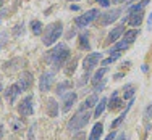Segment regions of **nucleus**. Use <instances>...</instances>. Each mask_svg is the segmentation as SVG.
Wrapping results in <instances>:
<instances>
[{"label":"nucleus","instance_id":"nucleus-32","mask_svg":"<svg viewBox=\"0 0 152 140\" xmlns=\"http://www.w3.org/2000/svg\"><path fill=\"white\" fill-rule=\"evenodd\" d=\"M115 139H117V134H115V131H112L110 134H108L107 137H105V140H115Z\"/></svg>","mask_w":152,"mask_h":140},{"label":"nucleus","instance_id":"nucleus-27","mask_svg":"<svg viewBox=\"0 0 152 140\" xmlns=\"http://www.w3.org/2000/svg\"><path fill=\"white\" fill-rule=\"evenodd\" d=\"M151 114H152V105H149V106L146 108V111H144V123H146L147 131H151V126H149V118H151Z\"/></svg>","mask_w":152,"mask_h":140},{"label":"nucleus","instance_id":"nucleus-26","mask_svg":"<svg viewBox=\"0 0 152 140\" xmlns=\"http://www.w3.org/2000/svg\"><path fill=\"white\" fill-rule=\"evenodd\" d=\"M79 47H81V48H86V50H91V44H89L88 34H81V35H79Z\"/></svg>","mask_w":152,"mask_h":140},{"label":"nucleus","instance_id":"nucleus-37","mask_svg":"<svg viewBox=\"0 0 152 140\" xmlns=\"http://www.w3.org/2000/svg\"><path fill=\"white\" fill-rule=\"evenodd\" d=\"M3 134H5V132H3V126H2V123H0V139L3 137Z\"/></svg>","mask_w":152,"mask_h":140},{"label":"nucleus","instance_id":"nucleus-39","mask_svg":"<svg viewBox=\"0 0 152 140\" xmlns=\"http://www.w3.org/2000/svg\"><path fill=\"white\" fill-rule=\"evenodd\" d=\"M2 3H3V0H0V6H2Z\"/></svg>","mask_w":152,"mask_h":140},{"label":"nucleus","instance_id":"nucleus-11","mask_svg":"<svg viewBox=\"0 0 152 140\" xmlns=\"http://www.w3.org/2000/svg\"><path fill=\"white\" fill-rule=\"evenodd\" d=\"M18 87L21 89V90H28V89L31 87V84H32V76H31V73H28V71H24L23 74H21V77L18 79Z\"/></svg>","mask_w":152,"mask_h":140},{"label":"nucleus","instance_id":"nucleus-16","mask_svg":"<svg viewBox=\"0 0 152 140\" xmlns=\"http://www.w3.org/2000/svg\"><path fill=\"white\" fill-rule=\"evenodd\" d=\"M123 32H125V24H120V26L113 27V29L110 31V34H108V42H117L118 39L121 37Z\"/></svg>","mask_w":152,"mask_h":140},{"label":"nucleus","instance_id":"nucleus-31","mask_svg":"<svg viewBox=\"0 0 152 140\" xmlns=\"http://www.w3.org/2000/svg\"><path fill=\"white\" fill-rule=\"evenodd\" d=\"M71 140H86V135L83 134V132H79V134H78V135H75V137L71 139Z\"/></svg>","mask_w":152,"mask_h":140},{"label":"nucleus","instance_id":"nucleus-33","mask_svg":"<svg viewBox=\"0 0 152 140\" xmlns=\"http://www.w3.org/2000/svg\"><path fill=\"white\" fill-rule=\"evenodd\" d=\"M97 2H99L102 6H108V5H110V0H97Z\"/></svg>","mask_w":152,"mask_h":140},{"label":"nucleus","instance_id":"nucleus-14","mask_svg":"<svg viewBox=\"0 0 152 140\" xmlns=\"http://www.w3.org/2000/svg\"><path fill=\"white\" fill-rule=\"evenodd\" d=\"M47 114L50 118H57L58 116V103L55 102V98H49L47 100Z\"/></svg>","mask_w":152,"mask_h":140},{"label":"nucleus","instance_id":"nucleus-25","mask_svg":"<svg viewBox=\"0 0 152 140\" xmlns=\"http://www.w3.org/2000/svg\"><path fill=\"white\" fill-rule=\"evenodd\" d=\"M31 31L34 35H41L42 34V23L41 21H37V19L31 21Z\"/></svg>","mask_w":152,"mask_h":140},{"label":"nucleus","instance_id":"nucleus-4","mask_svg":"<svg viewBox=\"0 0 152 140\" xmlns=\"http://www.w3.org/2000/svg\"><path fill=\"white\" fill-rule=\"evenodd\" d=\"M97 16H99V10L92 8V10H89V12L83 13L81 16L76 18V19H75V24H76V27H86V26H89L92 21H96Z\"/></svg>","mask_w":152,"mask_h":140},{"label":"nucleus","instance_id":"nucleus-21","mask_svg":"<svg viewBox=\"0 0 152 140\" xmlns=\"http://www.w3.org/2000/svg\"><path fill=\"white\" fill-rule=\"evenodd\" d=\"M107 102H108V98H102L99 103H97V106H96V111H94V118H99L100 114L104 113V110H105V106L108 105Z\"/></svg>","mask_w":152,"mask_h":140},{"label":"nucleus","instance_id":"nucleus-12","mask_svg":"<svg viewBox=\"0 0 152 140\" xmlns=\"http://www.w3.org/2000/svg\"><path fill=\"white\" fill-rule=\"evenodd\" d=\"M76 100H78V95L75 92H68L66 95H63V111L65 113H68L71 110V106L76 103Z\"/></svg>","mask_w":152,"mask_h":140},{"label":"nucleus","instance_id":"nucleus-13","mask_svg":"<svg viewBox=\"0 0 152 140\" xmlns=\"http://www.w3.org/2000/svg\"><path fill=\"white\" fill-rule=\"evenodd\" d=\"M108 108H110L112 111H115V110H120L121 106H123V100L118 97V92H113L112 93V97H110V100H108Z\"/></svg>","mask_w":152,"mask_h":140},{"label":"nucleus","instance_id":"nucleus-3","mask_svg":"<svg viewBox=\"0 0 152 140\" xmlns=\"http://www.w3.org/2000/svg\"><path fill=\"white\" fill-rule=\"evenodd\" d=\"M89 119H91V113H89V111H79L76 116H73L68 121L66 129L70 132H78V131H81L83 127H86V124L89 123Z\"/></svg>","mask_w":152,"mask_h":140},{"label":"nucleus","instance_id":"nucleus-36","mask_svg":"<svg viewBox=\"0 0 152 140\" xmlns=\"http://www.w3.org/2000/svg\"><path fill=\"white\" fill-rule=\"evenodd\" d=\"M125 139H126V135H125V134H120V135H118V137L115 139V140H125Z\"/></svg>","mask_w":152,"mask_h":140},{"label":"nucleus","instance_id":"nucleus-2","mask_svg":"<svg viewBox=\"0 0 152 140\" xmlns=\"http://www.w3.org/2000/svg\"><path fill=\"white\" fill-rule=\"evenodd\" d=\"M61 32H63V24L61 23H52L47 26V29L44 32V39H42V42H44V45H53L57 40L60 39Z\"/></svg>","mask_w":152,"mask_h":140},{"label":"nucleus","instance_id":"nucleus-15","mask_svg":"<svg viewBox=\"0 0 152 140\" xmlns=\"http://www.w3.org/2000/svg\"><path fill=\"white\" fill-rule=\"evenodd\" d=\"M133 103H134V100L131 98V100H129V103H128V105H126V108H125V111H123V113L120 114V116H118L117 119H115L113 123H112V129H117L118 126H121V123H123V121H125V118H126V114H128V111H129V108H131V106H133Z\"/></svg>","mask_w":152,"mask_h":140},{"label":"nucleus","instance_id":"nucleus-30","mask_svg":"<svg viewBox=\"0 0 152 140\" xmlns=\"http://www.w3.org/2000/svg\"><path fill=\"white\" fill-rule=\"evenodd\" d=\"M23 31H24V27H23V23H20V24H16V27H15V31H13V34L16 35H20V34H23Z\"/></svg>","mask_w":152,"mask_h":140},{"label":"nucleus","instance_id":"nucleus-1","mask_svg":"<svg viewBox=\"0 0 152 140\" xmlns=\"http://www.w3.org/2000/svg\"><path fill=\"white\" fill-rule=\"evenodd\" d=\"M70 48L66 47V44H58L55 47V48H52L49 53H47V60H49V63L52 64V68L55 71H58L61 66H63L65 63H66V60L70 58Z\"/></svg>","mask_w":152,"mask_h":140},{"label":"nucleus","instance_id":"nucleus-34","mask_svg":"<svg viewBox=\"0 0 152 140\" xmlns=\"http://www.w3.org/2000/svg\"><path fill=\"white\" fill-rule=\"evenodd\" d=\"M147 29H152V13H151V15H149V19H147Z\"/></svg>","mask_w":152,"mask_h":140},{"label":"nucleus","instance_id":"nucleus-28","mask_svg":"<svg viewBox=\"0 0 152 140\" xmlns=\"http://www.w3.org/2000/svg\"><path fill=\"white\" fill-rule=\"evenodd\" d=\"M118 56H120V52H117V53H113V55H110V56H108V58H105V60H102V64H104V66H107V64L113 63L115 60L118 58Z\"/></svg>","mask_w":152,"mask_h":140},{"label":"nucleus","instance_id":"nucleus-10","mask_svg":"<svg viewBox=\"0 0 152 140\" xmlns=\"http://www.w3.org/2000/svg\"><path fill=\"white\" fill-rule=\"evenodd\" d=\"M53 82V74L52 73H44L41 76V81H39V89H41V92H47L50 89V85H52Z\"/></svg>","mask_w":152,"mask_h":140},{"label":"nucleus","instance_id":"nucleus-5","mask_svg":"<svg viewBox=\"0 0 152 140\" xmlns=\"http://www.w3.org/2000/svg\"><path fill=\"white\" fill-rule=\"evenodd\" d=\"M18 113L21 116H32V113H34V97L32 95L24 97L21 100V103L18 105Z\"/></svg>","mask_w":152,"mask_h":140},{"label":"nucleus","instance_id":"nucleus-8","mask_svg":"<svg viewBox=\"0 0 152 140\" xmlns=\"http://www.w3.org/2000/svg\"><path fill=\"white\" fill-rule=\"evenodd\" d=\"M142 18H144V12L141 10V12L131 13V15H126V16H125V21L129 24V26L136 27V26H139V24L142 23Z\"/></svg>","mask_w":152,"mask_h":140},{"label":"nucleus","instance_id":"nucleus-23","mask_svg":"<svg viewBox=\"0 0 152 140\" xmlns=\"http://www.w3.org/2000/svg\"><path fill=\"white\" fill-rule=\"evenodd\" d=\"M107 71H108V69H107L105 66L100 68L99 71H96V74H94V77H92V84H99V81H104V79H105L104 76L107 74Z\"/></svg>","mask_w":152,"mask_h":140},{"label":"nucleus","instance_id":"nucleus-22","mask_svg":"<svg viewBox=\"0 0 152 140\" xmlns=\"http://www.w3.org/2000/svg\"><path fill=\"white\" fill-rule=\"evenodd\" d=\"M66 89H71V82H70V81H63V82H60V84L57 85L55 93H57V95H61V97H63V95H65V92H66Z\"/></svg>","mask_w":152,"mask_h":140},{"label":"nucleus","instance_id":"nucleus-38","mask_svg":"<svg viewBox=\"0 0 152 140\" xmlns=\"http://www.w3.org/2000/svg\"><path fill=\"white\" fill-rule=\"evenodd\" d=\"M110 2H115V3H117V2H121V0H110Z\"/></svg>","mask_w":152,"mask_h":140},{"label":"nucleus","instance_id":"nucleus-17","mask_svg":"<svg viewBox=\"0 0 152 140\" xmlns=\"http://www.w3.org/2000/svg\"><path fill=\"white\" fill-rule=\"evenodd\" d=\"M97 100H99L97 93H92V95H91V97H88V98L84 100V103H83V105L79 106V111H88L89 108H92V106L97 103Z\"/></svg>","mask_w":152,"mask_h":140},{"label":"nucleus","instance_id":"nucleus-20","mask_svg":"<svg viewBox=\"0 0 152 140\" xmlns=\"http://www.w3.org/2000/svg\"><path fill=\"white\" fill-rule=\"evenodd\" d=\"M128 47H129V44L125 40V39H123V40L117 42V44H115L113 47H112V48H110V52H108V53L112 55V53H117V52H120V50H126Z\"/></svg>","mask_w":152,"mask_h":140},{"label":"nucleus","instance_id":"nucleus-35","mask_svg":"<svg viewBox=\"0 0 152 140\" xmlns=\"http://www.w3.org/2000/svg\"><path fill=\"white\" fill-rule=\"evenodd\" d=\"M70 8H71V10H75V12H79V6H78V5H73V3L70 5Z\"/></svg>","mask_w":152,"mask_h":140},{"label":"nucleus","instance_id":"nucleus-19","mask_svg":"<svg viewBox=\"0 0 152 140\" xmlns=\"http://www.w3.org/2000/svg\"><path fill=\"white\" fill-rule=\"evenodd\" d=\"M134 85H133V84H126L125 85V89H123V98H125V100H129V98H133V97H134Z\"/></svg>","mask_w":152,"mask_h":140},{"label":"nucleus","instance_id":"nucleus-6","mask_svg":"<svg viewBox=\"0 0 152 140\" xmlns=\"http://www.w3.org/2000/svg\"><path fill=\"white\" fill-rule=\"evenodd\" d=\"M100 60H102L100 52H94V53L86 55V58L83 60V68H84V71H89V73H91V69H94V68L99 64Z\"/></svg>","mask_w":152,"mask_h":140},{"label":"nucleus","instance_id":"nucleus-29","mask_svg":"<svg viewBox=\"0 0 152 140\" xmlns=\"http://www.w3.org/2000/svg\"><path fill=\"white\" fill-rule=\"evenodd\" d=\"M7 40H8V32H2V34H0V47L5 45Z\"/></svg>","mask_w":152,"mask_h":140},{"label":"nucleus","instance_id":"nucleus-24","mask_svg":"<svg viewBox=\"0 0 152 140\" xmlns=\"http://www.w3.org/2000/svg\"><path fill=\"white\" fill-rule=\"evenodd\" d=\"M137 35H139V31L137 29H129V31H126L125 32V40L128 42V44H131V42H134V39L137 37Z\"/></svg>","mask_w":152,"mask_h":140},{"label":"nucleus","instance_id":"nucleus-7","mask_svg":"<svg viewBox=\"0 0 152 140\" xmlns=\"http://www.w3.org/2000/svg\"><path fill=\"white\" fill-rule=\"evenodd\" d=\"M121 15V10L115 8V10H110V12L107 13H102V16H100V24L102 26H108V24H112L113 21H117L118 18Z\"/></svg>","mask_w":152,"mask_h":140},{"label":"nucleus","instance_id":"nucleus-18","mask_svg":"<svg viewBox=\"0 0 152 140\" xmlns=\"http://www.w3.org/2000/svg\"><path fill=\"white\" fill-rule=\"evenodd\" d=\"M102 132H104L102 123L94 124V127H92V131H91V135H89V140H99L100 135H102Z\"/></svg>","mask_w":152,"mask_h":140},{"label":"nucleus","instance_id":"nucleus-9","mask_svg":"<svg viewBox=\"0 0 152 140\" xmlns=\"http://www.w3.org/2000/svg\"><path fill=\"white\" fill-rule=\"evenodd\" d=\"M21 92H23V90H21V89L18 87V84L10 85V87L5 90V98H7V102H8V103H15L16 97L20 95Z\"/></svg>","mask_w":152,"mask_h":140}]
</instances>
